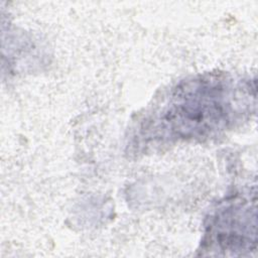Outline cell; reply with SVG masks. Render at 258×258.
<instances>
[{
    "instance_id": "cell-1",
    "label": "cell",
    "mask_w": 258,
    "mask_h": 258,
    "mask_svg": "<svg viewBox=\"0 0 258 258\" xmlns=\"http://www.w3.org/2000/svg\"><path fill=\"white\" fill-rule=\"evenodd\" d=\"M249 83L221 74L195 77L173 87L138 127V144L203 140L230 129L255 106Z\"/></svg>"
},
{
    "instance_id": "cell-2",
    "label": "cell",
    "mask_w": 258,
    "mask_h": 258,
    "mask_svg": "<svg viewBox=\"0 0 258 258\" xmlns=\"http://www.w3.org/2000/svg\"><path fill=\"white\" fill-rule=\"evenodd\" d=\"M206 248L212 253L243 255L255 249V209L247 202L229 204L211 220L206 233Z\"/></svg>"
}]
</instances>
